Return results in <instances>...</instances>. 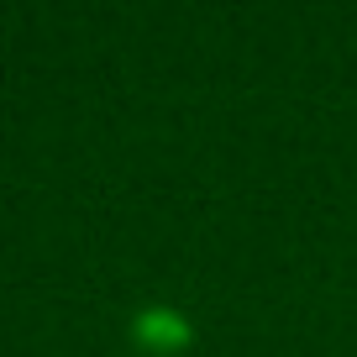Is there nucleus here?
Masks as SVG:
<instances>
[{"mask_svg": "<svg viewBox=\"0 0 357 357\" xmlns=\"http://www.w3.org/2000/svg\"><path fill=\"white\" fill-rule=\"evenodd\" d=\"M132 336H137L142 352L174 357V352H184V347L195 342V326H190V315H178L174 305H147V310L132 321Z\"/></svg>", "mask_w": 357, "mask_h": 357, "instance_id": "obj_1", "label": "nucleus"}]
</instances>
